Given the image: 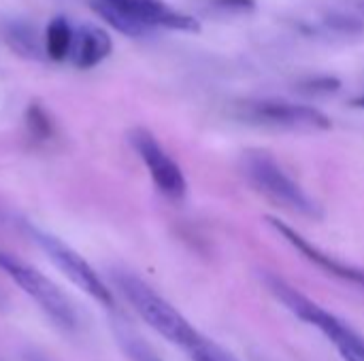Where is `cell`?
Returning <instances> with one entry per match:
<instances>
[{"label":"cell","mask_w":364,"mask_h":361,"mask_svg":"<svg viewBox=\"0 0 364 361\" xmlns=\"http://www.w3.org/2000/svg\"><path fill=\"white\" fill-rule=\"evenodd\" d=\"M0 270L28 296L32 298L38 309L64 332H73L77 328V313L64 291L49 281L43 272L32 268L30 264L21 262L19 257L0 251Z\"/></svg>","instance_id":"277c9868"},{"label":"cell","mask_w":364,"mask_h":361,"mask_svg":"<svg viewBox=\"0 0 364 361\" xmlns=\"http://www.w3.org/2000/svg\"><path fill=\"white\" fill-rule=\"evenodd\" d=\"M267 223L277 232L282 234L305 260H309L314 266H318L320 270H324L326 274L343 281V283H350V285H356L364 289V268H358V266H352V264H346L328 253H324L322 249H318L314 243H309L305 236H301L294 228H290L288 223L279 221L277 217H267Z\"/></svg>","instance_id":"ba28073f"},{"label":"cell","mask_w":364,"mask_h":361,"mask_svg":"<svg viewBox=\"0 0 364 361\" xmlns=\"http://www.w3.org/2000/svg\"><path fill=\"white\" fill-rule=\"evenodd\" d=\"M113 281L136 315L168 343L181 347L186 353H192L207 340L168 300H164L136 274L117 270L113 272Z\"/></svg>","instance_id":"6da1fadb"},{"label":"cell","mask_w":364,"mask_h":361,"mask_svg":"<svg viewBox=\"0 0 364 361\" xmlns=\"http://www.w3.org/2000/svg\"><path fill=\"white\" fill-rule=\"evenodd\" d=\"M194 361H235L230 355H226L222 349H218L211 340H205L198 349L188 353Z\"/></svg>","instance_id":"e0dca14e"},{"label":"cell","mask_w":364,"mask_h":361,"mask_svg":"<svg viewBox=\"0 0 364 361\" xmlns=\"http://www.w3.org/2000/svg\"><path fill=\"white\" fill-rule=\"evenodd\" d=\"M205 6L213 13L237 15V13H252L256 9V0H205Z\"/></svg>","instance_id":"2e32d148"},{"label":"cell","mask_w":364,"mask_h":361,"mask_svg":"<svg viewBox=\"0 0 364 361\" xmlns=\"http://www.w3.org/2000/svg\"><path fill=\"white\" fill-rule=\"evenodd\" d=\"M264 285L269 291L301 321L318 328L341 353L346 361H364V336L356 330H352L346 321H341L337 315L328 313L326 309L311 302L307 296H303L299 289L290 287L284 279L275 274H264Z\"/></svg>","instance_id":"7a4b0ae2"},{"label":"cell","mask_w":364,"mask_h":361,"mask_svg":"<svg viewBox=\"0 0 364 361\" xmlns=\"http://www.w3.org/2000/svg\"><path fill=\"white\" fill-rule=\"evenodd\" d=\"M128 140H130L132 149L139 153V157L143 160V164L147 166L149 177H151L154 185L158 187V191L173 202L183 200L186 191H188L186 177L179 168V164L158 143V138L147 128L139 126L128 132Z\"/></svg>","instance_id":"52a82bcc"},{"label":"cell","mask_w":364,"mask_h":361,"mask_svg":"<svg viewBox=\"0 0 364 361\" xmlns=\"http://www.w3.org/2000/svg\"><path fill=\"white\" fill-rule=\"evenodd\" d=\"M28 230H30V236L34 238V243L43 249V253L55 264V268L73 285H77L81 291H85L98 304H102L107 309H113L115 300H113L111 289L102 283V279L98 277V272L75 249H70L66 243H62L60 238H55L49 232H43L38 228H28Z\"/></svg>","instance_id":"8992f818"},{"label":"cell","mask_w":364,"mask_h":361,"mask_svg":"<svg viewBox=\"0 0 364 361\" xmlns=\"http://www.w3.org/2000/svg\"><path fill=\"white\" fill-rule=\"evenodd\" d=\"M92 11L105 21L109 23L113 30H117L119 34L124 36H130V38H145V36H151L156 30L147 28L145 23L136 21L134 17H130L126 11H122L119 6H115L113 2L109 0H92L90 2Z\"/></svg>","instance_id":"7c38bea8"},{"label":"cell","mask_w":364,"mask_h":361,"mask_svg":"<svg viewBox=\"0 0 364 361\" xmlns=\"http://www.w3.org/2000/svg\"><path fill=\"white\" fill-rule=\"evenodd\" d=\"M122 11H126L136 21L145 23L151 30H181V32H200V23L196 17L186 15L171 6L166 0H109Z\"/></svg>","instance_id":"9c48e42d"},{"label":"cell","mask_w":364,"mask_h":361,"mask_svg":"<svg viewBox=\"0 0 364 361\" xmlns=\"http://www.w3.org/2000/svg\"><path fill=\"white\" fill-rule=\"evenodd\" d=\"M354 106H358V109H364V96H363V98H356V100H354Z\"/></svg>","instance_id":"ffe728a7"},{"label":"cell","mask_w":364,"mask_h":361,"mask_svg":"<svg viewBox=\"0 0 364 361\" xmlns=\"http://www.w3.org/2000/svg\"><path fill=\"white\" fill-rule=\"evenodd\" d=\"M232 115L243 123L277 130L314 132L331 128V119L320 109L309 104H294L288 100H247L237 104Z\"/></svg>","instance_id":"5b68a950"},{"label":"cell","mask_w":364,"mask_h":361,"mask_svg":"<svg viewBox=\"0 0 364 361\" xmlns=\"http://www.w3.org/2000/svg\"><path fill=\"white\" fill-rule=\"evenodd\" d=\"M26 361H51V360H47V357H43V355H38V353H28V355H26Z\"/></svg>","instance_id":"d6986e66"},{"label":"cell","mask_w":364,"mask_h":361,"mask_svg":"<svg viewBox=\"0 0 364 361\" xmlns=\"http://www.w3.org/2000/svg\"><path fill=\"white\" fill-rule=\"evenodd\" d=\"M26 126L30 130V134L38 140H45L51 136V121L49 115L45 113V109L41 104H30L26 111Z\"/></svg>","instance_id":"5bb4252c"},{"label":"cell","mask_w":364,"mask_h":361,"mask_svg":"<svg viewBox=\"0 0 364 361\" xmlns=\"http://www.w3.org/2000/svg\"><path fill=\"white\" fill-rule=\"evenodd\" d=\"M73 40H75V28L68 21V17H64V15L51 17L47 28H45V36H43L45 55L53 62L68 60L70 49H73Z\"/></svg>","instance_id":"4fadbf2b"},{"label":"cell","mask_w":364,"mask_h":361,"mask_svg":"<svg viewBox=\"0 0 364 361\" xmlns=\"http://www.w3.org/2000/svg\"><path fill=\"white\" fill-rule=\"evenodd\" d=\"M117 340L124 349V353L130 357V361H160L151 349L141 343L136 336H132L130 332H124V330H117Z\"/></svg>","instance_id":"9a60e30c"},{"label":"cell","mask_w":364,"mask_h":361,"mask_svg":"<svg viewBox=\"0 0 364 361\" xmlns=\"http://www.w3.org/2000/svg\"><path fill=\"white\" fill-rule=\"evenodd\" d=\"M245 179L275 204L294 211L303 217L320 219V204L277 164V160L262 149H250L241 160Z\"/></svg>","instance_id":"3957f363"},{"label":"cell","mask_w":364,"mask_h":361,"mask_svg":"<svg viewBox=\"0 0 364 361\" xmlns=\"http://www.w3.org/2000/svg\"><path fill=\"white\" fill-rule=\"evenodd\" d=\"M0 34H2L4 45L13 53H17L19 57H23V60H43V57H47L43 38L38 36L36 28L30 21L19 19V17L4 19L0 23Z\"/></svg>","instance_id":"8fae6325"},{"label":"cell","mask_w":364,"mask_h":361,"mask_svg":"<svg viewBox=\"0 0 364 361\" xmlns=\"http://www.w3.org/2000/svg\"><path fill=\"white\" fill-rule=\"evenodd\" d=\"M356 4H358V9H360V11H363V13H364V0H358Z\"/></svg>","instance_id":"44dd1931"},{"label":"cell","mask_w":364,"mask_h":361,"mask_svg":"<svg viewBox=\"0 0 364 361\" xmlns=\"http://www.w3.org/2000/svg\"><path fill=\"white\" fill-rule=\"evenodd\" d=\"M113 51V40L107 30L96 23H83L75 28V40L68 62L79 70H92L105 62Z\"/></svg>","instance_id":"30bf717a"},{"label":"cell","mask_w":364,"mask_h":361,"mask_svg":"<svg viewBox=\"0 0 364 361\" xmlns=\"http://www.w3.org/2000/svg\"><path fill=\"white\" fill-rule=\"evenodd\" d=\"M303 87L309 94H331L339 89V81L333 77H316V79H307Z\"/></svg>","instance_id":"ac0fdd59"}]
</instances>
